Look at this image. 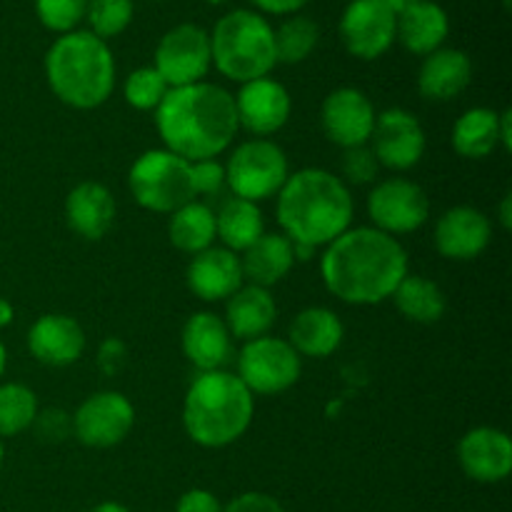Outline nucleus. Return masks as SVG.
I'll use <instances>...</instances> for the list:
<instances>
[{"label":"nucleus","mask_w":512,"mask_h":512,"mask_svg":"<svg viewBox=\"0 0 512 512\" xmlns=\"http://www.w3.org/2000/svg\"><path fill=\"white\" fill-rule=\"evenodd\" d=\"M500 145V113L490 108H470L453 128V148L463 158H488Z\"/></svg>","instance_id":"c85d7f7f"},{"label":"nucleus","mask_w":512,"mask_h":512,"mask_svg":"<svg viewBox=\"0 0 512 512\" xmlns=\"http://www.w3.org/2000/svg\"><path fill=\"white\" fill-rule=\"evenodd\" d=\"M473 80V60L458 48H440L425 55L418 73V90L423 98L445 103L463 93Z\"/></svg>","instance_id":"5701e85b"},{"label":"nucleus","mask_w":512,"mask_h":512,"mask_svg":"<svg viewBox=\"0 0 512 512\" xmlns=\"http://www.w3.org/2000/svg\"><path fill=\"white\" fill-rule=\"evenodd\" d=\"M490 220L485 213L458 205L440 215L435 225V248L443 258L450 260H473L490 245Z\"/></svg>","instance_id":"6ab92c4d"},{"label":"nucleus","mask_w":512,"mask_h":512,"mask_svg":"<svg viewBox=\"0 0 512 512\" xmlns=\"http://www.w3.org/2000/svg\"><path fill=\"white\" fill-rule=\"evenodd\" d=\"M168 235L170 243L178 250L190 255H198L203 250L213 248V240L218 238L215 233V213L205 203H188L170 213Z\"/></svg>","instance_id":"7c9ffc66"},{"label":"nucleus","mask_w":512,"mask_h":512,"mask_svg":"<svg viewBox=\"0 0 512 512\" xmlns=\"http://www.w3.org/2000/svg\"><path fill=\"white\" fill-rule=\"evenodd\" d=\"M213 65L235 83L268 78L278 65L275 30L255 10H230L215 23L210 35Z\"/></svg>","instance_id":"423d86ee"},{"label":"nucleus","mask_w":512,"mask_h":512,"mask_svg":"<svg viewBox=\"0 0 512 512\" xmlns=\"http://www.w3.org/2000/svg\"><path fill=\"white\" fill-rule=\"evenodd\" d=\"M320 28L308 15H290L275 30V55L278 63L298 65L318 48Z\"/></svg>","instance_id":"2f4dec72"},{"label":"nucleus","mask_w":512,"mask_h":512,"mask_svg":"<svg viewBox=\"0 0 512 512\" xmlns=\"http://www.w3.org/2000/svg\"><path fill=\"white\" fill-rule=\"evenodd\" d=\"M190 183L195 195H215L225 185V165L218 160H195L190 163Z\"/></svg>","instance_id":"4c0bfd02"},{"label":"nucleus","mask_w":512,"mask_h":512,"mask_svg":"<svg viewBox=\"0 0 512 512\" xmlns=\"http://www.w3.org/2000/svg\"><path fill=\"white\" fill-rule=\"evenodd\" d=\"M368 213L378 230L388 235H403L423 228L430 215V203L418 183L390 178L373 188L368 198Z\"/></svg>","instance_id":"ddd939ff"},{"label":"nucleus","mask_w":512,"mask_h":512,"mask_svg":"<svg viewBox=\"0 0 512 512\" xmlns=\"http://www.w3.org/2000/svg\"><path fill=\"white\" fill-rule=\"evenodd\" d=\"M278 318V305H275L270 290L258 288V285H243L238 293L228 298L225 308V325L230 335L238 340H255L268 335Z\"/></svg>","instance_id":"393cba45"},{"label":"nucleus","mask_w":512,"mask_h":512,"mask_svg":"<svg viewBox=\"0 0 512 512\" xmlns=\"http://www.w3.org/2000/svg\"><path fill=\"white\" fill-rule=\"evenodd\" d=\"M135 203L153 213H175L193 203L190 163L170 150H148L133 163L128 175Z\"/></svg>","instance_id":"0eeeda50"},{"label":"nucleus","mask_w":512,"mask_h":512,"mask_svg":"<svg viewBox=\"0 0 512 512\" xmlns=\"http://www.w3.org/2000/svg\"><path fill=\"white\" fill-rule=\"evenodd\" d=\"M45 78L60 103L93 110L113 95L115 58L105 40L90 30H73L45 53Z\"/></svg>","instance_id":"20e7f679"},{"label":"nucleus","mask_w":512,"mask_h":512,"mask_svg":"<svg viewBox=\"0 0 512 512\" xmlns=\"http://www.w3.org/2000/svg\"><path fill=\"white\" fill-rule=\"evenodd\" d=\"M378 158L373 155V150L368 145H358V148L343 150V175L348 183L353 185H365L373 183L378 178Z\"/></svg>","instance_id":"e433bc0d"},{"label":"nucleus","mask_w":512,"mask_h":512,"mask_svg":"<svg viewBox=\"0 0 512 512\" xmlns=\"http://www.w3.org/2000/svg\"><path fill=\"white\" fill-rule=\"evenodd\" d=\"M343 338L345 328L338 313L328 308H305L290 323L288 343L305 358H328L340 348Z\"/></svg>","instance_id":"a878e982"},{"label":"nucleus","mask_w":512,"mask_h":512,"mask_svg":"<svg viewBox=\"0 0 512 512\" xmlns=\"http://www.w3.org/2000/svg\"><path fill=\"white\" fill-rule=\"evenodd\" d=\"M500 220H503V228H512V198L505 195L503 200V208H500Z\"/></svg>","instance_id":"49530a36"},{"label":"nucleus","mask_w":512,"mask_h":512,"mask_svg":"<svg viewBox=\"0 0 512 512\" xmlns=\"http://www.w3.org/2000/svg\"><path fill=\"white\" fill-rule=\"evenodd\" d=\"M33 428L38 430L40 440L60 443V440H65L73 433V418H68L63 410H45V413H38Z\"/></svg>","instance_id":"58836bf2"},{"label":"nucleus","mask_w":512,"mask_h":512,"mask_svg":"<svg viewBox=\"0 0 512 512\" xmlns=\"http://www.w3.org/2000/svg\"><path fill=\"white\" fill-rule=\"evenodd\" d=\"M250 3L270 15H295L300 8H305L310 0H250Z\"/></svg>","instance_id":"37998d69"},{"label":"nucleus","mask_w":512,"mask_h":512,"mask_svg":"<svg viewBox=\"0 0 512 512\" xmlns=\"http://www.w3.org/2000/svg\"><path fill=\"white\" fill-rule=\"evenodd\" d=\"M5 368H8V350H5L3 340H0V378H3Z\"/></svg>","instance_id":"8fccbe9b"},{"label":"nucleus","mask_w":512,"mask_h":512,"mask_svg":"<svg viewBox=\"0 0 512 512\" xmlns=\"http://www.w3.org/2000/svg\"><path fill=\"white\" fill-rule=\"evenodd\" d=\"M65 220L85 240H100L115 223V198L105 185L85 180L65 198Z\"/></svg>","instance_id":"4be33fe9"},{"label":"nucleus","mask_w":512,"mask_h":512,"mask_svg":"<svg viewBox=\"0 0 512 512\" xmlns=\"http://www.w3.org/2000/svg\"><path fill=\"white\" fill-rule=\"evenodd\" d=\"M170 85L165 83L163 75L153 68V65H145V68L133 70V73L125 78V103L135 110H158V105L163 103V98L168 95Z\"/></svg>","instance_id":"f704fd0d"},{"label":"nucleus","mask_w":512,"mask_h":512,"mask_svg":"<svg viewBox=\"0 0 512 512\" xmlns=\"http://www.w3.org/2000/svg\"><path fill=\"white\" fill-rule=\"evenodd\" d=\"M353 195L348 185L323 168L288 175L278 193V223L293 245H330L353 223Z\"/></svg>","instance_id":"7ed1b4c3"},{"label":"nucleus","mask_w":512,"mask_h":512,"mask_svg":"<svg viewBox=\"0 0 512 512\" xmlns=\"http://www.w3.org/2000/svg\"><path fill=\"white\" fill-rule=\"evenodd\" d=\"M290 110V93L283 83L273 78H258L243 83L240 93L235 95V113H238V125L248 133L265 138L273 135L288 123Z\"/></svg>","instance_id":"dca6fc26"},{"label":"nucleus","mask_w":512,"mask_h":512,"mask_svg":"<svg viewBox=\"0 0 512 512\" xmlns=\"http://www.w3.org/2000/svg\"><path fill=\"white\" fill-rule=\"evenodd\" d=\"M223 512H285L283 505L265 493H243L230 500Z\"/></svg>","instance_id":"ea45409f"},{"label":"nucleus","mask_w":512,"mask_h":512,"mask_svg":"<svg viewBox=\"0 0 512 512\" xmlns=\"http://www.w3.org/2000/svg\"><path fill=\"white\" fill-rule=\"evenodd\" d=\"M303 370V360L288 340L255 338L245 343L238 355V378L250 393L278 395L293 388Z\"/></svg>","instance_id":"1a4fd4ad"},{"label":"nucleus","mask_w":512,"mask_h":512,"mask_svg":"<svg viewBox=\"0 0 512 512\" xmlns=\"http://www.w3.org/2000/svg\"><path fill=\"white\" fill-rule=\"evenodd\" d=\"M85 10L88 0H35V15L40 25L58 35L73 33L80 20H85Z\"/></svg>","instance_id":"c9c22d12"},{"label":"nucleus","mask_w":512,"mask_h":512,"mask_svg":"<svg viewBox=\"0 0 512 512\" xmlns=\"http://www.w3.org/2000/svg\"><path fill=\"white\" fill-rule=\"evenodd\" d=\"M90 512H130V510L120 503H100V505H95Z\"/></svg>","instance_id":"09e8293b"},{"label":"nucleus","mask_w":512,"mask_h":512,"mask_svg":"<svg viewBox=\"0 0 512 512\" xmlns=\"http://www.w3.org/2000/svg\"><path fill=\"white\" fill-rule=\"evenodd\" d=\"M373 155L390 170H410L425 155V130L413 113L390 108L375 118Z\"/></svg>","instance_id":"4468645a"},{"label":"nucleus","mask_w":512,"mask_h":512,"mask_svg":"<svg viewBox=\"0 0 512 512\" xmlns=\"http://www.w3.org/2000/svg\"><path fill=\"white\" fill-rule=\"evenodd\" d=\"M458 463L475 483H500L512 470V440L498 428H475L458 443Z\"/></svg>","instance_id":"f3484780"},{"label":"nucleus","mask_w":512,"mask_h":512,"mask_svg":"<svg viewBox=\"0 0 512 512\" xmlns=\"http://www.w3.org/2000/svg\"><path fill=\"white\" fill-rule=\"evenodd\" d=\"M155 125L165 150L188 163L218 158L240 128L233 95L205 80L170 88L155 110Z\"/></svg>","instance_id":"f03ea898"},{"label":"nucleus","mask_w":512,"mask_h":512,"mask_svg":"<svg viewBox=\"0 0 512 512\" xmlns=\"http://www.w3.org/2000/svg\"><path fill=\"white\" fill-rule=\"evenodd\" d=\"M398 15L383 0H353L340 18V40L360 60H378L395 43Z\"/></svg>","instance_id":"f8f14e48"},{"label":"nucleus","mask_w":512,"mask_h":512,"mask_svg":"<svg viewBox=\"0 0 512 512\" xmlns=\"http://www.w3.org/2000/svg\"><path fill=\"white\" fill-rule=\"evenodd\" d=\"M205 3H210V5H223V3H228V0H205Z\"/></svg>","instance_id":"603ef678"},{"label":"nucleus","mask_w":512,"mask_h":512,"mask_svg":"<svg viewBox=\"0 0 512 512\" xmlns=\"http://www.w3.org/2000/svg\"><path fill=\"white\" fill-rule=\"evenodd\" d=\"M348 3H353V0H348Z\"/></svg>","instance_id":"5fc2aeb1"},{"label":"nucleus","mask_w":512,"mask_h":512,"mask_svg":"<svg viewBox=\"0 0 512 512\" xmlns=\"http://www.w3.org/2000/svg\"><path fill=\"white\" fill-rule=\"evenodd\" d=\"M373 103L358 88H338L323 100L320 108V123L330 143L340 145L343 150L368 145L375 128Z\"/></svg>","instance_id":"2eb2a0df"},{"label":"nucleus","mask_w":512,"mask_h":512,"mask_svg":"<svg viewBox=\"0 0 512 512\" xmlns=\"http://www.w3.org/2000/svg\"><path fill=\"white\" fill-rule=\"evenodd\" d=\"M125 358H128V348L120 338H108L98 350V368L105 375H118L123 370Z\"/></svg>","instance_id":"a19ab883"},{"label":"nucleus","mask_w":512,"mask_h":512,"mask_svg":"<svg viewBox=\"0 0 512 512\" xmlns=\"http://www.w3.org/2000/svg\"><path fill=\"white\" fill-rule=\"evenodd\" d=\"M135 5L133 0H88L85 20L90 25V33L98 35L108 43V38L125 33L133 23Z\"/></svg>","instance_id":"72a5a7b5"},{"label":"nucleus","mask_w":512,"mask_h":512,"mask_svg":"<svg viewBox=\"0 0 512 512\" xmlns=\"http://www.w3.org/2000/svg\"><path fill=\"white\" fill-rule=\"evenodd\" d=\"M213 65L210 33L195 23H180L160 38L155 48L153 68L163 75L170 88L203 83Z\"/></svg>","instance_id":"9d476101"},{"label":"nucleus","mask_w":512,"mask_h":512,"mask_svg":"<svg viewBox=\"0 0 512 512\" xmlns=\"http://www.w3.org/2000/svg\"><path fill=\"white\" fill-rule=\"evenodd\" d=\"M395 308L410 320V323L433 325L445 315V295L433 280L423 275H405L393 293Z\"/></svg>","instance_id":"c756f323"},{"label":"nucleus","mask_w":512,"mask_h":512,"mask_svg":"<svg viewBox=\"0 0 512 512\" xmlns=\"http://www.w3.org/2000/svg\"><path fill=\"white\" fill-rule=\"evenodd\" d=\"M183 353L200 373L223 370L233 360V335L215 313H195L183 325Z\"/></svg>","instance_id":"aec40b11"},{"label":"nucleus","mask_w":512,"mask_h":512,"mask_svg":"<svg viewBox=\"0 0 512 512\" xmlns=\"http://www.w3.org/2000/svg\"><path fill=\"white\" fill-rule=\"evenodd\" d=\"M320 275L325 288L343 303L378 305L393 298L408 275V253L383 230L348 228L323 253Z\"/></svg>","instance_id":"f257e3e1"},{"label":"nucleus","mask_w":512,"mask_h":512,"mask_svg":"<svg viewBox=\"0 0 512 512\" xmlns=\"http://www.w3.org/2000/svg\"><path fill=\"white\" fill-rule=\"evenodd\" d=\"M3 460H5V448H3V440H0V468H3Z\"/></svg>","instance_id":"3c124183"},{"label":"nucleus","mask_w":512,"mask_h":512,"mask_svg":"<svg viewBox=\"0 0 512 512\" xmlns=\"http://www.w3.org/2000/svg\"><path fill=\"white\" fill-rule=\"evenodd\" d=\"M153 3H165V0H153Z\"/></svg>","instance_id":"864d4df0"},{"label":"nucleus","mask_w":512,"mask_h":512,"mask_svg":"<svg viewBox=\"0 0 512 512\" xmlns=\"http://www.w3.org/2000/svg\"><path fill=\"white\" fill-rule=\"evenodd\" d=\"M175 512H223V505H220V500L210 490L193 488L180 495Z\"/></svg>","instance_id":"79ce46f5"},{"label":"nucleus","mask_w":512,"mask_h":512,"mask_svg":"<svg viewBox=\"0 0 512 512\" xmlns=\"http://www.w3.org/2000/svg\"><path fill=\"white\" fill-rule=\"evenodd\" d=\"M133 423V403L123 393L105 390L80 403L73 415V433L88 448H113L128 438Z\"/></svg>","instance_id":"9b49d317"},{"label":"nucleus","mask_w":512,"mask_h":512,"mask_svg":"<svg viewBox=\"0 0 512 512\" xmlns=\"http://www.w3.org/2000/svg\"><path fill=\"white\" fill-rule=\"evenodd\" d=\"M28 350L38 363L50 368H68L78 363L85 350V333L70 315H40L28 330Z\"/></svg>","instance_id":"a211bd4d"},{"label":"nucleus","mask_w":512,"mask_h":512,"mask_svg":"<svg viewBox=\"0 0 512 512\" xmlns=\"http://www.w3.org/2000/svg\"><path fill=\"white\" fill-rule=\"evenodd\" d=\"M13 318H15L13 303L5 298H0V328H8V325L13 323Z\"/></svg>","instance_id":"a18cd8bd"},{"label":"nucleus","mask_w":512,"mask_h":512,"mask_svg":"<svg viewBox=\"0 0 512 512\" xmlns=\"http://www.w3.org/2000/svg\"><path fill=\"white\" fill-rule=\"evenodd\" d=\"M288 158L273 140H245L230 155L225 165V183L235 198L260 203L280 193L288 180Z\"/></svg>","instance_id":"6e6552de"},{"label":"nucleus","mask_w":512,"mask_h":512,"mask_svg":"<svg viewBox=\"0 0 512 512\" xmlns=\"http://www.w3.org/2000/svg\"><path fill=\"white\" fill-rule=\"evenodd\" d=\"M38 418V398L23 383L0 385V440L33 428Z\"/></svg>","instance_id":"473e14b6"},{"label":"nucleus","mask_w":512,"mask_h":512,"mask_svg":"<svg viewBox=\"0 0 512 512\" xmlns=\"http://www.w3.org/2000/svg\"><path fill=\"white\" fill-rule=\"evenodd\" d=\"M512 113L510 110H505V113H500V143L505 145V150L512 148Z\"/></svg>","instance_id":"c03bdc74"},{"label":"nucleus","mask_w":512,"mask_h":512,"mask_svg":"<svg viewBox=\"0 0 512 512\" xmlns=\"http://www.w3.org/2000/svg\"><path fill=\"white\" fill-rule=\"evenodd\" d=\"M188 288L205 303L228 300L243 288V268L238 253L228 248H208L193 255L188 265Z\"/></svg>","instance_id":"412c9836"},{"label":"nucleus","mask_w":512,"mask_h":512,"mask_svg":"<svg viewBox=\"0 0 512 512\" xmlns=\"http://www.w3.org/2000/svg\"><path fill=\"white\" fill-rule=\"evenodd\" d=\"M385 5H388L390 10H393L395 15L398 13H403V10H408L410 5H415V3H420V0H383Z\"/></svg>","instance_id":"de8ad7c7"},{"label":"nucleus","mask_w":512,"mask_h":512,"mask_svg":"<svg viewBox=\"0 0 512 512\" xmlns=\"http://www.w3.org/2000/svg\"><path fill=\"white\" fill-rule=\"evenodd\" d=\"M255 400L238 375L228 370L200 373L185 393L183 425L200 448H225L243 438L253 423Z\"/></svg>","instance_id":"39448f33"},{"label":"nucleus","mask_w":512,"mask_h":512,"mask_svg":"<svg viewBox=\"0 0 512 512\" xmlns=\"http://www.w3.org/2000/svg\"><path fill=\"white\" fill-rule=\"evenodd\" d=\"M450 33V18L443 5L433 0H420L408 10L398 13L395 40L413 55H430L443 48Z\"/></svg>","instance_id":"b1692460"},{"label":"nucleus","mask_w":512,"mask_h":512,"mask_svg":"<svg viewBox=\"0 0 512 512\" xmlns=\"http://www.w3.org/2000/svg\"><path fill=\"white\" fill-rule=\"evenodd\" d=\"M215 233L233 253H245L265 233L263 213L258 203L243 198H230L215 213Z\"/></svg>","instance_id":"cd10ccee"},{"label":"nucleus","mask_w":512,"mask_h":512,"mask_svg":"<svg viewBox=\"0 0 512 512\" xmlns=\"http://www.w3.org/2000/svg\"><path fill=\"white\" fill-rule=\"evenodd\" d=\"M293 263V243L280 233H263L240 258L243 278L265 290L280 283L290 273Z\"/></svg>","instance_id":"bb28decb"}]
</instances>
